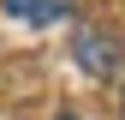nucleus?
Segmentation results:
<instances>
[{
    "label": "nucleus",
    "instance_id": "3",
    "mask_svg": "<svg viewBox=\"0 0 125 120\" xmlns=\"http://www.w3.org/2000/svg\"><path fill=\"white\" fill-rule=\"evenodd\" d=\"M54 120H77V114H54Z\"/></svg>",
    "mask_w": 125,
    "mask_h": 120
},
{
    "label": "nucleus",
    "instance_id": "1",
    "mask_svg": "<svg viewBox=\"0 0 125 120\" xmlns=\"http://www.w3.org/2000/svg\"><path fill=\"white\" fill-rule=\"evenodd\" d=\"M72 60L89 72V78H113L119 72V42L107 36L101 24H77L72 30Z\"/></svg>",
    "mask_w": 125,
    "mask_h": 120
},
{
    "label": "nucleus",
    "instance_id": "2",
    "mask_svg": "<svg viewBox=\"0 0 125 120\" xmlns=\"http://www.w3.org/2000/svg\"><path fill=\"white\" fill-rule=\"evenodd\" d=\"M6 18L12 24H60V18H72V0H6Z\"/></svg>",
    "mask_w": 125,
    "mask_h": 120
}]
</instances>
